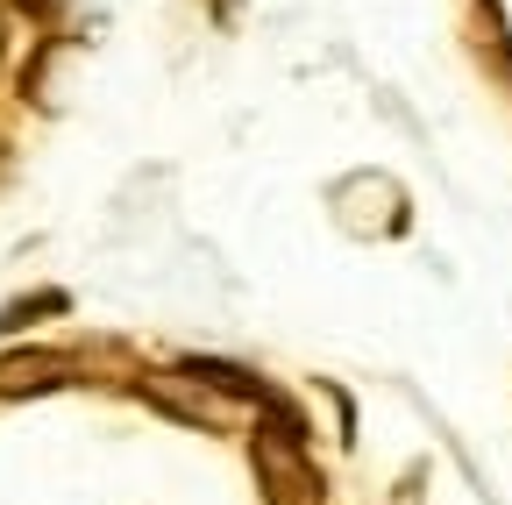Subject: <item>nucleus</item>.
I'll use <instances>...</instances> for the list:
<instances>
[{
	"label": "nucleus",
	"mask_w": 512,
	"mask_h": 505,
	"mask_svg": "<svg viewBox=\"0 0 512 505\" xmlns=\"http://www.w3.org/2000/svg\"><path fill=\"white\" fill-rule=\"evenodd\" d=\"M249 456H256V477H264L271 505H320V477L299 456V427H264L249 441Z\"/></svg>",
	"instance_id": "obj_1"
},
{
	"label": "nucleus",
	"mask_w": 512,
	"mask_h": 505,
	"mask_svg": "<svg viewBox=\"0 0 512 505\" xmlns=\"http://www.w3.org/2000/svg\"><path fill=\"white\" fill-rule=\"evenodd\" d=\"M36 313H64V292H36V299H15V306H0V335H8V328H29Z\"/></svg>",
	"instance_id": "obj_3"
},
{
	"label": "nucleus",
	"mask_w": 512,
	"mask_h": 505,
	"mask_svg": "<svg viewBox=\"0 0 512 505\" xmlns=\"http://www.w3.org/2000/svg\"><path fill=\"white\" fill-rule=\"evenodd\" d=\"M57 385H72V363L50 356V349H29V356L0 363V399H29V392H57Z\"/></svg>",
	"instance_id": "obj_2"
},
{
	"label": "nucleus",
	"mask_w": 512,
	"mask_h": 505,
	"mask_svg": "<svg viewBox=\"0 0 512 505\" xmlns=\"http://www.w3.org/2000/svg\"><path fill=\"white\" fill-rule=\"evenodd\" d=\"M0 65H8V22H0Z\"/></svg>",
	"instance_id": "obj_4"
}]
</instances>
